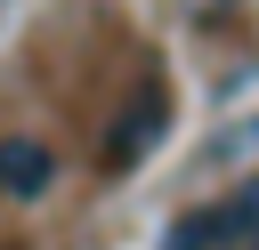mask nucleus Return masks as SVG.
<instances>
[{"mask_svg":"<svg viewBox=\"0 0 259 250\" xmlns=\"http://www.w3.org/2000/svg\"><path fill=\"white\" fill-rule=\"evenodd\" d=\"M57 185V153L40 137H0V194L8 202H40Z\"/></svg>","mask_w":259,"mask_h":250,"instance_id":"f257e3e1","label":"nucleus"},{"mask_svg":"<svg viewBox=\"0 0 259 250\" xmlns=\"http://www.w3.org/2000/svg\"><path fill=\"white\" fill-rule=\"evenodd\" d=\"M162 121H170V105H162V81H146V97H138V113H121V129H113L105 161H113V169L146 161V153H154V137H162Z\"/></svg>","mask_w":259,"mask_h":250,"instance_id":"f03ea898","label":"nucleus"},{"mask_svg":"<svg viewBox=\"0 0 259 250\" xmlns=\"http://www.w3.org/2000/svg\"><path fill=\"white\" fill-rule=\"evenodd\" d=\"M251 250H259V242H251Z\"/></svg>","mask_w":259,"mask_h":250,"instance_id":"7ed1b4c3","label":"nucleus"}]
</instances>
